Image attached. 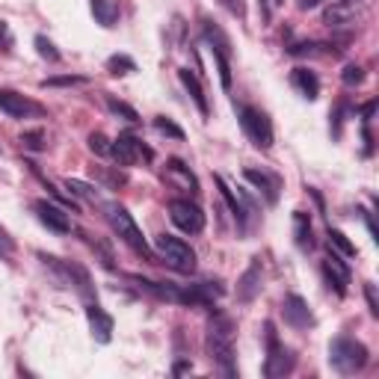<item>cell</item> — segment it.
Here are the masks:
<instances>
[{"mask_svg":"<svg viewBox=\"0 0 379 379\" xmlns=\"http://www.w3.org/2000/svg\"><path fill=\"white\" fill-rule=\"evenodd\" d=\"M207 353L217 361V368L222 371V376L234 379L237 376V356H234V320L229 314H214L207 320Z\"/></svg>","mask_w":379,"mask_h":379,"instance_id":"1","label":"cell"},{"mask_svg":"<svg viewBox=\"0 0 379 379\" xmlns=\"http://www.w3.org/2000/svg\"><path fill=\"white\" fill-rule=\"evenodd\" d=\"M101 207H104V217H107V222L113 225V231L119 234V240H125V243L136 255H143L145 261H155V249L148 246V240L143 237V229L131 217V210L125 205H119V202H101Z\"/></svg>","mask_w":379,"mask_h":379,"instance_id":"2","label":"cell"},{"mask_svg":"<svg viewBox=\"0 0 379 379\" xmlns=\"http://www.w3.org/2000/svg\"><path fill=\"white\" fill-rule=\"evenodd\" d=\"M368 347L350 338V335H338V338H332L329 344V365L335 368L338 373L344 376H350V373H359L361 368L368 365Z\"/></svg>","mask_w":379,"mask_h":379,"instance_id":"3","label":"cell"},{"mask_svg":"<svg viewBox=\"0 0 379 379\" xmlns=\"http://www.w3.org/2000/svg\"><path fill=\"white\" fill-rule=\"evenodd\" d=\"M264 338H267V359H264V376L267 379H279L287 376L296 365V356L287 350V347L279 341L276 335V323L267 320L264 323Z\"/></svg>","mask_w":379,"mask_h":379,"instance_id":"4","label":"cell"},{"mask_svg":"<svg viewBox=\"0 0 379 379\" xmlns=\"http://www.w3.org/2000/svg\"><path fill=\"white\" fill-rule=\"evenodd\" d=\"M237 119H240V128L249 136V143L255 148L267 151L272 145V125L267 113H261L258 107H249V104H237Z\"/></svg>","mask_w":379,"mask_h":379,"instance_id":"5","label":"cell"},{"mask_svg":"<svg viewBox=\"0 0 379 379\" xmlns=\"http://www.w3.org/2000/svg\"><path fill=\"white\" fill-rule=\"evenodd\" d=\"M39 258L48 267H54L59 276H63L74 291H78L86 302H92V299H98L95 296V284H92V276H89V270L86 267H80L78 261H59V258H54V255H44V252H39Z\"/></svg>","mask_w":379,"mask_h":379,"instance_id":"6","label":"cell"},{"mask_svg":"<svg viewBox=\"0 0 379 379\" xmlns=\"http://www.w3.org/2000/svg\"><path fill=\"white\" fill-rule=\"evenodd\" d=\"M157 252L163 255L166 267H172L175 272H193L195 270V252L190 249L187 240L172 237V234H160L157 237Z\"/></svg>","mask_w":379,"mask_h":379,"instance_id":"7","label":"cell"},{"mask_svg":"<svg viewBox=\"0 0 379 379\" xmlns=\"http://www.w3.org/2000/svg\"><path fill=\"white\" fill-rule=\"evenodd\" d=\"M169 219L178 225L184 234H199L205 229V214L202 207L190 199H172L169 202Z\"/></svg>","mask_w":379,"mask_h":379,"instance_id":"8","label":"cell"},{"mask_svg":"<svg viewBox=\"0 0 379 379\" xmlns=\"http://www.w3.org/2000/svg\"><path fill=\"white\" fill-rule=\"evenodd\" d=\"M110 157H116L119 166H133V163H140L143 157L151 160L155 157V151H151L148 145H143L133 133H119V140L110 143Z\"/></svg>","mask_w":379,"mask_h":379,"instance_id":"9","label":"cell"},{"mask_svg":"<svg viewBox=\"0 0 379 379\" xmlns=\"http://www.w3.org/2000/svg\"><path fill=\"white\" fill-rule=\"evenodd\" d=\"M243 178L249 181V184H252L258 193L264 195L267 205H276V202H279V195H282V178H279V175L249 166V169H243Z\"/></svg>","mask_w":379,"mask_h":379,"instance_id":"10","label":"cell"},{"mask_svg":"<svg viewBox=\"0 0 379 379\" xmlns=\"http://www.w3.org/2000/svg\"><path fill=\"white\" fill-rule=\"evenodd\" d=\"M33 210H36L39 222H42L48 231H54V234H68V231H71V219H68V214H66L63 207L51 205L48 199L33 202Z\"/></svg>","mask_w":379,"mask_h":379,"instance_id":"11","label":"cell"},{"mask_svg":"<svg viewBox=\"0 0 379 379\" xmlns=\"http://www.w3.org/2000/svg\"><path fill=\"white\" fill-rule=\"evenodd\" d=\"M282 314H284V323L294 326V329H308L314 326V314L308 308V302L302 299L299 294H287L282 299Z\"/></svg>","mask_w":379,"mask_h":379,"instance_id":"12","label":"cell"},{"mask_svg":"<svg viewBox=\"0 0 379 379\" xmlns=\"http://www.w3.org/2000/svg\"><path fill=\"white\" fill-rule=\"evenodd\" d=\"M320 270H323V279L332 291H335L338 296H347V287H350V267H347L332 249H329V258L320 264Z\"/></svg>","mask_w":379,"mask_h":379,"instance_id":"13","label":"cell"},{"mask_svg":"<svg viewBox=\"0 0 379 379\" xmlns=\"http://www.w3.org/2000/svg\"><path fill=\"white\" fill-rule=\"evenodd\" d=\"M86 320H89V332H92V338L98 344H110L113 341V326L116 323H113V317L98 306V299L86 302Z\"/></svg>","mask_w":379,"mask_h":379,"instance_id":"14","label":"cell"},{"mask_svg":"<svg viewBox=\"0 0 379 379\" xmlns=\"http://www.w3.org/2000/svg\"><path fill=\"white\" fill-rule=\"evenodd\" d=\"M323 24L332 27V30L356 24V0H332V4L323 9Z\"/></svg>","mask_w":379,"mask_h":379,"instance_id":"15","label":"cell"},{"mask_svg":"<svg viewBox=\"0 0 379 379\" xmlns=\"http://www.w3.org/2000/svg\"><path fill=\"white\" fill-rule=\"evenodd\" d=\"M261 294V258H252V264L246 267V272L237 279V299L240 302H252Z\"/></svg>","mask_w":379,"mask_h":379,"instance_id":"16","label":"cell"},{"mask_svg":"<svg viewBox=\"0 0 379 379\" xmlns=\"http://www.w3.org/2000/svg\"><path fill=\"white\" fill-rule=\"evenodd\" d=\"M0 113H6L9 119H27L30 113H39V107L12 89H0Z\"/></svg>","mask_w":379,"mask_h":379,"instance_id":"17","label":"cell"},{"mask_svg":"<svg viewBox=\"0 0 379 379\" xmlns=\"http://www.w3.org/2000/svg\"><path fill=\"white\" fill-rule=\"evenodd\" d=\"M178 80L184 83V89L190 92V98L195 101L199 113H202V116H210V104H207V95H205V86H202L199 78H195V71H190V68H178Z\"/></svg>","mask_w":379,"mask_h":379,"instance_id":"18","label":"cell"},{"mask_svg":"<svg viewBox=\"0 0 379 379\" xmlns=\"http://www.w3.org/2000/svg\"><path fill=\"white\" fill-rule=\"evenodd\" d=\"M202 36H205V42L210 44V51H214V54L231 56V39L222 33L219 24H214L210 18H202Z\"/></svg>","mask_w":379,"mask_h":379,"instance_id":"19","label":"cell"},{"mask_svg":"<svg viewBox=\"0 0 379 379\" xmlns=\"http://www.w3.org/2000/svg\"><path fill=\"white\" fill-rule=\"evenodd\" d=\"M291 83L296 86V92L302 98H308V101H314L317 95H320V80H317V74L308 71V68H294L291 71Z\"/></svg>","mask_w":379,"mask_h":379,"instance_id":"20","label":"cell"},{"mask_svg":"<svg viewBox=\"0 0 379 379\" xmlns=\"http://www.w3.org/2000/svg\"><path fill=\"white\" fill-rule=\"evenodd\" d=\"M294 240L302 252L314 249V229H311V217L306 210H294Z\"/></svg>","mask_w":379,"mask_h":379,"instance_id":"21","label":"cell"},{"mask_svg":"<svg viewBox=\"0 0 379 379\" xmlns=\"http://www.w3.org/2000/svg\"><path fill=\"white\" fill-rule=\"evenodd\" d=\"M214 184L219 187V193H222V199L225 202H229V207H231V214H234V219H237V225H240V229H246V219H249V210L243 207V202H240V195L229 187V184H225V178L222 175H217L214 178Z\"/></svg>","mask_w":379,"mask_h":379,"instance_id":"22","label":"cell"},{"mask_svg":"<svg viewBox=\"0 0 379 379\" xmlns=\"http://www.w3.org/2000/svg\"><path fill=\"white\" fill-rule=\"evenodd\" d=\"M166 175L175 178V181H178V184L184 187V190H190V193H199V181H195V175L190 172V166H184V160L172 157L169 163H166Z\"/></svg>","mask_w":379,"mask_h":379,"instance_id":"23","label":"cell"},{"mask_svg":"<svg viewBox=\"0 0 379 379\" xmlns=\"http://www.w3.org/2000/svg\"><path fill=\"white\" fill-rule=\"evenodd\" d=\"M89 9H92V15H95V24L116 27V21H119V4L116 0H89Z\"/></svg>","mask_w":379,"mask_h":379,"instance_id":"24","label":"cell"},{"mask_svg":"<svg viewBox=\"0 0 379 379\" xmlns=\"http://www.w3.org/2000/svg\"><path fill=\"white\" fill-rule=\"evenodd\" d=\"M329 249H335V252H341L344 258H356V246L350 243V237H347L344 231H338V229H329Z\"/></svg>","mask_w":379,"mask_h":379,"instance_id":"25","label":"cell"},{"mask_svg":"<svg viewBox=\"0 0 379 379\" xmlns=\"http://www.w3.org/2000/svg\"><path fill=\"white\" fill-rule=\"evenodd\" d=\"M107 107H110V113H113V116L125 119V122H131V125H136V122H140V113H136V110L131 107V104L119 101L116 95H107Z\"/></svg>","mask_w":379,"mask_h":379,"instance_id":"26","label":"cell"},{"mask_svg":"<svg viewBox=\"0 0 379 379\" xmlns=\"http://www.w3.org/2000/svg\"><path fill=\"white\" fill-rule=\"evenodd\" d=\"M66 190H68V195H78V199H89V202H98V205H101L98 190L89 187V184H83V181H78V178H68V181H66Z\"/></svg>","mask_w":379,"mask_h":379,"instance_id":"27","label":"cell"},{"mask_svg":"<svg viewBox=\"0 0 379 379\" xmlns=\"http://www.w3.org/2000/svg\"><path fill=\"white\" fill-rule=\"evenodd\" d=\"M107 71L110 74H116V78H122V74H131V71H136V63L128 56V54H113L110 59H107Z\"/></svg>","mask_w":379,"mask_h":379,"instance_id":"28","label":"cell"},{"mask_svg":"<svg viewBox=\"0 0 379 379\" xmlns=\"http://www.w3.org/2000/svg\"><path fill=\"white\" fill-rule=\"evenodd\" d=\"M33 44H36V51H39L42 59H48V63H59V51H56V44L48 36H36Z\"/></svg>","mask_w":379,"mask_h":379,"instance_id":"29","label":"cell"},{"mask_svg":"<svg viewBox=\"0 0 379 379\" xmlns=\"http://www.w3.org/2000/svg\"><path fill=\"white\" fill-rule=\"evenodd\" d=\"M21 145L27 151H44V131L36 128V131H24L21 133Z\"/></svg>","mask_w":379,"mask_h":379,"instance_id":"30","label":"cell"},{"mask_svg":"<svg viewBox=\"0 0 379 379\" xmlns=\"http://www.w3.org/2000/svg\"><path fill=\"white\" fill-rule=\"evenodd\" d=\"M155 128L163 133V136H172V140H184V131H181L172 119H166V116H157L155 119Z\"/></svg>","mask_w":379,"mask_h":379,"instance_id":"31","label":"cell"},{"mask_svg":"<svg viewBox=\"0 0 379 379\" xmlns=\"http://www.w3.org/2000/svg\"><path fill=\"white\" fill-rule=\"evenodd\" d=\"M214 59H217V71H219L222 89H231V63H229V56H225V54H214Z\"/></svg>","mask_w":379,"mask_h":379,"instance_id":"32","label":"cell"},{"mask_svg":"<svg viewBox=\"0 0 379 379\" xmlns=\"http://www.w3.org/2000/svg\"><path fill=\"white\" fill-rule=\"evenodd\" d=\"M341 80H344V86H361L365 83V68L361 66H347L341 71Z\"/></svg>","mask_w":379,"mask_h":379,"instance_id":"33","label":"cell"},{"mask_svg":"<svg viewBox=\"0 0 379 379\" xmlns=\"http://www.w3.org/2000/svg\"><path fill=\"white\" fill-rule=\"evenodd\" d=\"M350 113V104H338L335 107V113H332V136H335V140H341V128H344V116Z\"/></svg>","mask_w":379,"mask_h":379,"instance_id":"34","label":"cell"},{"mask_svg":"<svg viewBox=\"0 0 379 379\" xmlns=\"http://www.w3.org/2000/svg\"><path fill=\"white\" fill-rule=\"evenodd\" d=\"M89 148H92L95 155L104 157V155H110V140L101 131H95V133H89Z\"/></svg>","mask_w":379,"mask_h":379,"instance_id":"35","label":"cell"},{"mask_svg":"<svg viewBox=\"0 0 379 379\" xmlns=\"http://www.w3.org/2000/svg\"><path fill=\"white\" fill-rule=\"evenodd\" d=\"M74 83H86V78H80V74H63V78H48L42 80V86H74Z\"/></svg>","mask_w":379,"mask_h":379,"instance_id":"36","label":"cell"},{"mask_svg":"<svg viewBox=\"0 0 379 379\" xmlns=\"http://www.w3.org/2000/svg\"><path fill=\"white\" fill-rule=\"evenodd\" d=\"M317 48H320L317 42H296V44H287V54L291 56H311Z\"/></svg>","mask_w":379,"mask_h":379,"instance_id":"37","label":"cell"},{"mask_svg":"<svg viewBox=\"0 0 379 379\" xmlns=\"http://www.w3.org/2000/svg\"><path fill=\"white\" fill-rule=\"evenodd\" d=\"M219 4H222L225 9H229V12L234 15V18H240V21L246 18V4H243V0H219Z\"/></svg>","mask_w":379,"mask_h":379,"instance_id":"38","label":"cell"},{"mask_svg":"<svg viewBox=\"0 0 379 379\" xmlns=\"http://www.w3.org/2000/svg\"><path fill=\"white\" fill-rule=\"evenodd\" d=\"M365 296H368V308L373 317H379V299H376V287L373 284H365Z\"/></svg>","mask_w":379,"mask_h":379,"instance_id":"39","label":"cell"},{"mask_svg":"<svg viewBox=\"0 0 379 379\" xmlns=\"http://www.w3.org/2000/svg\"><path fill=\"white\" fill-rule=\"evenodd\" d=\"M98 175L107 181L110 187H119V184H125V175H116V172H107V169H98Z\"/></svg>","mask_w":379,"mask_h":379,"instance_id":"40","label":"cell"},{"mask_svg":"<svg viewBox=\"0 0 379 379\" xmlns=\"http://www.w3.org/2000/svg\"><path fill=\"white\" fill-rule=\"evenodd\" d=\"M373 110H376V101H368L365 107H361V116H365V119H361V122H365V125H371V119H373Z\"/></svg>","mask_w":379,"mask_h":379,"instance_id":"41","label":"cell"},{"mask_svg":"<svg viewBox=\"0 0 379 379\" xmlns=\"http://www.w3.org/2000/svg\"><path fill=\"white\" fill-rule=\"evenodd\" d=\"M0 44H4V48H9V44H12V33H9V27L4 21H0Z\"/></svg>","mask_w":379,"mask_h":379,"instance_id":"42","label":"cell"},{"mask_svg":"<svg viewBox=\"0 0 379 379\" xmlns=\"http://www.w3.org/2000/svg\"><path fill=\"white\" fill-rule=\"evenodd\" d=\"M365 214V222H368V231H371V237L373 240H379V231H376V222H373V214H368V210H361Z\"/></svg>","mask_w":379,"mask_h":379,"instance_id":"43","label":"cell"},{"mask_svg":"<svg viewBox=\"0 0 379 379\" xmlns=\"http://www.w3.org/2000/svg\"><path fill=\"white\" fill-rule=\"evenodd\" d=\"M323 0H296V6L302 9V12H308V9H314V6H320Z\"/></svg>","mask_w":379,"mask_h":379,"instance_id":"44","label":"cell"},{"mask_svg":"<svg viewBox=\"0 0 379 379\" xmlns=\"http://www.w3.org/2000/svg\"><path fill=\"white\" fill-rule=\"evenodd\" d=\"M0 246H4V252H6V255L12 252V240L6 237V231H4V229H0Z\"/></svg>","mask_w":379,"mask_h":379,"instance_id":"45","label":"cell"},{"mask_svg":"<svg viewBox=\"0 0 379 379\" xmlns=\"http://www.w3.org/2000/svg\"><path fill=\"white\" fill-rule=\"evenodd\" d=\"M187 371H193V365H190V361H175L172 373H187Z\"/></svg>","mask_w":379,"mask_h":379,"instance_id":"46","label":"cell"},{"mask_svg":"<svg viewBox=\"0 0 379 379\" xmlns=\"http://www.w3.org/2000/svg\"><path fill=\"white\" fill-rule=\"evenodd\" d=\"M272 4H276V6H282V4H284V0H272Z\"/></svg>","mask_w":379,"mask_h":379,"instance_id":"47","label":"cell"}]
</instances>
